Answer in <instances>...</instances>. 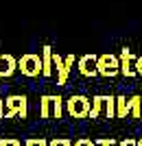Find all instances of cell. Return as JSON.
Here are the masks:
<instances>
[{
    "instance_id": "6da1fadb",
    "label": "cell",
    "mask_w": 142,
    "mask_h": 146,
    "mask_svg": "<svg viewBox=\"0 0 142 146\" xmlns=\"http://www.w3.org/2000/svg\"><path fill=\"white\" fill-rule=\"evenodd\" d=\"M90 98L83 96V94H72V96L66 100V113L74 120H83V118H90Z\"/></svg>"
},
{
    "instance_id": "7a4b0ae2",
    "label": "cell",
    "mask_w": 142,
    "mask_h": 146,
    "mask_svg": "<svg viewBox=\"0 0 142 146\" xmlns=\"http://www.w3.org/2000/svg\"><path fill=\"white\" fill-rule=\"evenodd\" d=\"M29 113V100H26L24 94H9L5 98V120L9 118H26Z\"/></svg>"
},
{
    "instance_id": "3957f363",
    "label": "cell",
    "mask_w": 142,
    "mask_h": 146,
    "mask_svg": "<svg viewBox=\"0 0 142 146\" xmlns=\"http://www.w3.org/2000/svg\"><path fill=\"white\" fill-rule=\"evenodd\" d=\"M96 72L99 76H105V79H114L120 74V59L111 52H103L96 59Z\"/></svg>"
},
{
    "instance_id": "277c9868",
    "label": "cell",
    "mask_w": 142,
    "mask_h": 146,
    "mask_svg": "<svg viewBox=\"0 0 142 146\" xmlns=\"http://www.w3.org/2000/svg\"><path fill=\"white\" fill-rule=\"evenodd\" d=\"M18 70L29 79H35L42 74V55L37 52H24L18 59Z\"/></svg>"
},
{
    "instance_id": "5b68a950",
    "label": "cell",
    "mask_w": 142,
    "mask_h": 146,
    "mask_svg": "<svg viewBox=\"0 0 142 146\" xmlns=\"http://www.w3.org/2000/svg\"><path fill=\"white\" fill-rule=\"evenodd\" d=\"M74 66V55L61 57L59 52H53V68L57 72V85H66L70 76V70Z\"/></svg>"
},
{
    "instance_id": "8992f818",
    "label": "cell",
    "mask_w": 142,
    "mask_h": 146,
    "mask_svg": "<svg viewBox=\"0 0 142 146\" xmlns=\"http://www.w3.org/2000/svg\"><path fill=\"white\" fill-rule=\"evenodd\" d=\"M96 59H99V55H90V52L77 59V68H79L81 76H87V79L99 76V72H96Z\"/></svg>"
},
{
    "instance_id": "52a82bcc",
    "label": "cell",
    "mask_w": 142,
    "mask_h": 146,
    "mask_svg": "<svg viewBox=\"0 0 142 146\" xmlns=\"http://www.w3.org/2000/svg\"><path fill=\"white\" fill-rule=\"evenodd\" d=\"M120 74H125V76H133L136 74V59H133V55H131L129 48H123L120 50Z\"/></svg>"
},
{
    "instance_id": "ba28073f",
    "label": "cell",
    "mask_w": 142,
    "mask_h": 146,
    "mask_svg": "<svg viewBox=\"0 0 142 146\" xmlns=\"http://www.w3.org/2000/svg\"><path fill=\"white\" fill-rule=\"evenodd\" d=\"M0 72H2V79H11L13 74L18 72V59L13 55H0Z\"/></svg>"
},
{
    "instance_id": "9c48e42d",
    "label": "cell",
    "mask_w": 142,
    "mask_h": 146,
    "mask_svg": "<svg viewBox=\"0 0 142 146\" xmlns=\"http://www.w3.org/2000/svg\"><path fill=\"white\" fill-rule=\"evenodd\" d=\"M42 76H46V79H50L53 74H55V68H53V48H50L48 44L46 46H42Z\"/></svg>"
},
{
    "instance_id": "30bf717a",
    "label": "cell",
    "mask_w": 142,
    "mask_h": 146,
    "mask_svg": "<svg viewBox=\"0 0 142 146\" xmlns=\"http://www.w3.org/2000/svg\"><path fill=\"white\" fill-rule=\"evenodd\" d=\"M101 113H105V94L92 96V103H90V120H96Z\"/></svg>"
},
{
    "instance_id": "8fae6325",
    "label": "cell",
    "mask_w": 142,
    "mask_h": 146,
    "mask_svg": "<svg viewBox=\"0 0 142 146\" xmlns=\"http://www.w3.org/2000/svg\"><path fill=\"white\" fill-rule=\"evenodd\" d=\"M39 118L42 120L53 118V94H44L39 98Z\"/></svg>"
},
{
    "instance_id": "7c38bea8",
    "label": "cell",
    "mask_w": 142,
    "mask_h": 146,
    "mask_svg": "<svg viewBox=\"0 0 142 146\" xmlns=\"http://www.w3.org/2000/svg\"><path fill=\"white\" fill-rule=\"evenodd\" d=\"M127 113H131V105L125 96H116V118H125Z\"/></svg>"
},
{
    "instance_id": "4fadbf2b",
    "label": "cell",
    "mask_w": 142,
    "mask_h": 146,
    "mask_svg": "<svg viewBox=\"0 0 142 146\" xmlns=\"http://www.w3.org/2000/svg\"><path fill=\"white\" fill-rule=\"evenodd\" d=\"M63 107H66V100L59 94H53V118L55 120H59L63 116Z\"/></svg>"
},
{
    "instance_id": "5bb4252c",
    "label": "cell",
    "mask_w": 142,
    "mask_h": 146,
    "mask_svg": "<svg viewBox=\"0 0 142 146\" xmlns=\"http://www.w3.org/2000/svg\"><path fill=\"white\" fill-rule=\"evenodd\" d=\"M105 118H116V96H105Z\"/></svg>"
},
{
    "instance_id": "9a60e30c",
    "label": "cell",
    "mask_w": 142,
    "mask_h": 146,
    "mask_svg": "<svg viewBox=\"0 0 142 146\" xmlns=\"http://www.w3.org/2000/svg\"><path fill=\"white\" fill-rule=\"evenodd\" d=\"M142 96H131L129 98V105H131V116L140 118V109H142Z\"/></svg>"
},
{
    "instance_id": "2e32d148",
    "label": "cell",
    "mask_w": 142,
    "mask_h": 146,
    "mask_svg": "<svg viewBox=\"0 0 142 146\" xmlns=\"http://www.w3.org/2000/svg\"><path fill=\"white\" fill-rule=\"evenodd\" d=\"M48 146H72V142H70L68 137H53V140L48 142Z\"/></svg>"
},
{
    "instance_id": "e0dca14e",
    "label": "cell",
    "mask_w": 142,
    "mask_h": 146,
    "mask_svg": "<svg viewBox=\"0 0 142 146\" xmlns=\"http://www.w3.org/2000/svg\"><path fill=\"white\" fill-rule=\"evenodd\" d=\"M0 146H20V140H15V137H2Z\"/></svg>"
},
{
    "instance_id": "ac0fdd59",
    "label": "cell",
    "mask_w": 142,
    "mask_h": 146,
    "mask_svg": "<svg viewBox=\"0 0 142 146\" xmlns=\"http://www.w3.org/2000/svg\"><path fill=\"white\" fill-rule=\"evenodd\" d=\"M74 146H96V142L90 140V137H79V140L74 142Z\"/></svg>"
},
{
    "instance_id": "d6986e66",
    "label": "cell",
    "mask_w": 142,
    "mask_h": 146,
    "mask_svg": "<svg viewBox=\"0 0 142 146\" xmlns=\"http://www.w3.org/2000/svg\"><path fill=\"white\" fill-rule=\"evenodd\" d=\"M31 144L33 146H48V142L44 140V137H39V140H37V137H31Z\"/></svg>"
},
{
    "instance_id": "ffe728a7",
    "label": "cell",
    "mask_w": 142,
    "mask_h": 146,
    "mask_svg": "<svg viewBox=\"0 0 142 146\" xmlns=\"http://www.w3.org/2000/svg\"><path fill=\"white\" fill-rule=\"evenodd\" d=\"M111 144H114V140H111V137H103V140L96 142V146H111Z\"/></svg>"
},
{
    "instance_id": "44dd1931",
    "label": "cell",
    "mask_w": 142,
    "mask_h": 146,
    "mask_svg": "<svg viewBox=\"0 0 142 146\" xmlns=\"http://www.w3.org/2000/svg\"><path fill=\"white\" fill-rule=\"evenodd\" d=\"M136 74H142V57L136 59Z\"/></svg>"
},
{
    "instance_id": "7402d4cb",
    "label": "cell",
    "mask_w": 142,
    "mask_h": 146,
    "mask_svg": "<svg viewBox=\"0 0 142 146\" xmlns=\"http://www.w3.org/2000/svg\"><path fill=\"white\" fill-rule=\"evenodd\" d=\"M118 146H138V142H133V140H123Z\"/></svg>"
},
{
    "instance_id": "603a6c76",
    "label": "cell",
    "mask_w": 142,
    "mask_h": 146,
    "mask_svg": "<svg viewBox=\"0 0 142 146\" xmlns=\"http://www.w3.org/2000/svg\"><path fill=\"white\" fill-rule=\"evenodd\" d=\"M0 118H5V100L0 98Z\"/></svg>"
},
{
    "instance_id": "cb8c5ba5",
    "label": "cell",
    "mask_w": 142,
    "mask_h": 146,
    "mask_svg": "<svg viewBox=\"0 0 142 146\" xmlns=\"http://www.w3.org/2000/svg\"><path fill=\"white\" fill-rule=\"evenodd\" d=\"M24 146H33V144H31V137H29V140L24 142Z\"/></svg>"
},
{
    "instance_id": "d4e9b609",
    "label": "cell",
    "mask_w": 142,
    "mask_h": 146,
    "mask_svg": "<svg viewBox=\"0 0 142 146\" xmlns=\"http://www.w3.org/2000/svg\"><path fill=\"white\" fill-rule=\"evenodd\" d=\"M2 81H5V79H2V72H0V85H2Z\"/></svg>"
},
{
    "instance_id": "484cf974",
    "label": "cell",
    "mask_w": 142,
    "mask_h": 146,
    "mask_svg": "<svg viewBox=\"0 0 142 146\" xmlns=\"http://www.w3.org/2000/svg\"><path fill=\"white\" fill-rule=\"evenodd\" d=\"M138 146H142V140H140V142H138Z\"/></svg>"
},
{
    "instance_id": "4316f807",
    "label": "cell",
    "mask_w": 142,
    "mask_h": 146,
    "mask_svg": "<svg viewBox=\"0 0 142 146\" xmlns=\"http://www.w3.org/2000/svg\"><path fill=\"white\" fill-rule=\"evenodd\" d=\"M140 103H142V100H140ZM140 116H142V109H140Z\"/></svg>"
}]
</instances>
